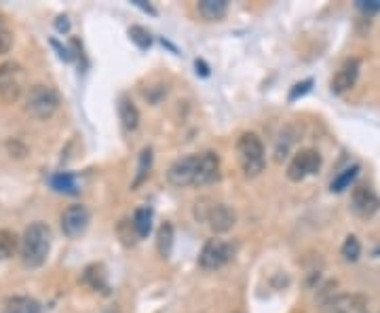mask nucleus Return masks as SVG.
<instances>
[{
	"instance_id": "obj_4",
	"label": "nucleus",
	"mask_w": 380,
	"mask_h": 313,
	"mask_svg": "<svg viewBox=\"0 0 380 313\" xmlns=\"http://www.w3.org/2000/svg\"><path fill=\"white\" fill-rule=\"evenodd\" d=\"M26 89V70L17 61L0 64V97L5 102H17Z\"/></svg>"
},
{
	"instance_id": "obj_25",
	"label": "nucleus",
	"mask_w": 380,
	"mask_h": 313,
	"mask_svg": "<svg viewBox=\"0 0 380 313\" xmlns=\"http://www.w3.org/2000/svg\"><path fill=\"white\" fill-rule=\"evenodd\" d=\"M129 39L140 47V49H148L150 43H152V37H150V32L144 28V26H131L129 28Z\"/></svg>"
},
{
	"instance_id": "obj_6",
	"label": "nucleus",
	"mask_w": 380,
	"mask_h": 313,
	"mask_svg": "<svg viewBox=\"0 0 380 313\" xmlns=\"http://www.w3.org/2000/svg\"><path fill=\"white\" fill-rule=\"evenodd\" d=\"M232 254H234V250H232V246L228 241H224V239H210L203 246V250H201V256H199V263H201V267L203 269H210V271H214V269H220V267H224L226 263H230V258H232Z\"/></svg>"
},
{
	"instance_id": "obj_1",
	"label": "nucleus",
	"mask_w": 380,
	"mask_h": 313,
	"mask_svg": "<svg viewBox=\"0 0 380 313\" xmlns=\"http://www.w3.org/2000/svg\"><path fill=\"white\" fill-rule=\"evenodd\" d=\"M51 229L45 222H34L30 225L19 241V254L26 267L37 269L45 265L49 252H51Z\"/></svg>"
},
{
	"instance_id": "obj_12",
	"label": "nucleus",
	"mask_w": 380,
	"mask_h": 313,
	"mask_svg": "<svg viewBox=\"0 0 380 313\" xmlns=\"http://www.w3.org/2000/svg\"><path fill=\"white\" fill-rule=\"evenodd\" d=\"M351 201H353V210L363 218H370L380 210V197L370 187H355Z\"/></svg>"
},
{
	"instance_id": "obj_29",
	"label": "nucleus",
	"mask_w": 380,
	"mask_h": 313,
	"mask_svg": "<svg viewBox=\"0 0 380 313\" xmlns=\"http://www.w3.org/2000/svg\"><path fill=\"white\" fill-rule=\"evenodd\" d=\"M55 28H57L59 32H68V30H70V21H68L66 15H59L57 21H55Z\"/></svg>"
},
{
	"instance_id": "obj_3",
	"label": "nucleus",
	"mask_w": 380,
	"mask_h": 313,
	"mask_svg": "<svg viewBox=\"0 0 380 313\" xmlns=\"http://www.w3.org/2000/svg\"><path fill=\"white\" fill-rule=\"evenodd\" d=\"M237 155H239L241 169H243L248 178H254V176H258V173H262V169L266 165V157H264V144L256 133L248 131L239 137Z\"/></svg>"
},
{
	"instance_id": "obj_30",
	"label": "nucleus",
	"mask_w": 380,
	"mask_h": 313,
	"mask_svg": "<svg viewBox=\"0 0 380 313\" xmlns=\"http://www.w3.org/2000/svg\"><path fill=\"white\" fill-rule=\"evenodd\" d=\"M194 66H197V73H201L203 77H207V75H210V68H207V66H205V64H203L201 59H197V61H194Z\"/></svg>"
},
{
	"instance_id": "obj_27",
	"label": "nucleus",
	"mask_w": 380,
	"mask_h": 313,
	"mask_svg": "<svg viewBox=\"0 0 380 313\" xmlns=\"http://www.w3.org/2000/svg\"><path fill=\"white\" fill-rule=\"evenodd\" d=\"M310 85H313V81H310V79H306V81H302V83H296L294 89L290 91V102H294V99H298L300 95L308 93V91H310Z\"/></svg>"
},
{
	"instance_id": "obj_22",
	"label": "nucleus",
	"mask_w": 380,
	"mask_h": 313,
	"mask_svg": "<svg viewBox=\"0 0 380 313\" xmlns=\"http://www.w3.org/2000/svg\"><path fill=\"white\" fill-rule=\"evenodd\" d=\"M51 187L59 193H70V195L79 193L77 178L68 171H59V173H55V176H51Z\"/></svg>"
},
{
	"instance_id": "obj_18",
	"label": "nucleus",
	"mask_w": 380,
	"mask_h": 313,
	"mask_svg": "<svg viewBox=\"0 0 380 313\" xmlns=\"http://www.w3.org/2000/svg\"><path fill=\"white\" fill-rule=\"evenodd\" d=\"M83 282L87 286H91L93 290L106 292L108 290V282H106V271H103L101 265H89L83 273Z\"/></svg>"
},
{
	"instance_id": "obj_21",
	"label": "nucleus",
	"mask_w": 380,
	"mask_h": 313,
	"mask_svg": "<svg viewBox=\"0 0 380 313\" xmlns=\"http://www.w3.org/2000/svg\"><path fill=\"white\" fill-rule=\"evenodd\" d=\"M150 167H152V149L146 146L142 149L140 153V163H137V173H135V180H133V189L140 187L146 178H148V173H150Z\"/></svg>"
},
{
	"instance_id": "obj_24",
	"label": "nucleus",
	"mask_w": 380,
	"mask_h": 313,
	"mask_svg": "<svg viewBox=\"0 0 380 313\" xmlns=\"http://www.w3.org/2000/svg\"><path fill=\"white\" fill-rule=\"evenodd\" d=\"M342 256H344V260H349V263H355L357 258H359V254H361V243H359V239L355 237V235H349L347 239H344V243H342Z\"/></svg>"
},
{
	"instance_id": "obj_14",
	"label": "nucleus",
	"mask_w": 380,
	"mask_h": 313,
	"mask_svg": "<svg viewBox=\"0 0 380 313\" xmlns=\"http://www.w3.org/2000/svg\"><path fill=\"white\" fill-rule=\"evenodd\" d=\"M197 9L207 21H220L228 13V3L226 0H201Z\"/></svg>"
},
{
	"instance_id": "obj_17",
	"label": "nucleus",
	"mask_w": 380,
	"mask_h": 313,
	"mask_svg": "<svg viewBox=\"0 0 380 313\" xmlns=\"http://www.w3.org/2000/svg\"><path fill=\"white\" fill-rule=\"evenodd\" d=\"M119 117H121V123L127 131H133L140 125V113H137L135 104L129 99V97H123L121 104H119Z\"/></svg>"
},
{
	"instance_id": "obj_9",
	"label": "nucleus",
	"mask_w": 380,
	"mask_h": 313,
	"mask_svg": "<svg viewBox=\"0 0 380 313\" xmlns=\"http://www.w3.org/2000/svg\"><path fill=\"white\" fill-rule=\"evenodd\" d=\"M203 218H205L207 227H210L218 235L220 233H228L234 227V222H237L234 210H232L230 205H226V203H214L210 210H207V214Z\"/></svg>"
},
{
	"instance_id": "obj_15",
	"label": "nucleus",
	"mask_w": 380,
	"mask_h": 313,
	"mask_svg": "<svg viewBox=\"0 0 380 313\" xmlns=\"http://www.w3.org/2000/svg\"><path fill=\"white\" fill-rule=\"evenodd\" d=\"M3 313H43V307L30 296H13L5 303Z\"/></svg>"
},
{
	"instance_id": "obj_8",
	"label": "nucleus",
	"mask_w": 380,
	"mask_h": 313,
	"mask_svg": "<svg viewBox=\"0 0 380 313\" xmlns=\"http://www.w3.org/2000/svg\"><path fill=\"white\" fill-rule=\"evenodd\" d=\"M89 222H91V214L81 203L66 207L61 214V231L68 237H81L89 229Z\"/></svg>"
},
{
	"instance_id": "obj_19",
	"label": "nucleus",
	"mask_w": 380,
	"mask_h": 313,
	"mask_svg": "<svg viewBox=\"0 0 380 313\" xmlns=\"http://www.w3.org/2000/svg\"><path fill=\"white\" fill-rule=\"evenodd\" d=\"M174 225L171 222H163L159 227V233H157V248H159V254L163 258H167L171 254V248H174Z\"/></svg>"
},
{
	"instance_id": "obj_28",
	"label": "nucleus",
	"mask_w": 380,
	"mask_h": 313,
	"mask_svg": "<svg viewBox=\"0 0 380 313\" xmlns=\"http://www.w3.org/2000/svg\"><path fill=\"white\" fill-rule=\"evenodd\" d=\"M357 9L366 13H376L380 11V0H357Z\"/></svg>"
},
{
	"instance_id": "obj_2",
	"label": "nucleus",
	"mask_w": 380,
	"mask_h": 313,
	"mask_svg": "<svg viewBox=\"0 0 380 313\" xmlns=\"http://www.w3.org/2000/svg\"><path fill=\"white\" fill-rule=\"evenodd\" d=\"M26 113L39 121L51 119L59 108V93L45 83L32 85L26 93Z\"/></svg>"
},
{
	"instance_id": "obj_5",
	"label": "nucleus",
	"mask_w": 380,
	"mask_h": 313,
	"mask_svg": "<svg viewBox=\"0 0 380 313\" xmlns=\"http://www.w3.org/2000/svg\"><path fill=\"white\" fill-rule=\"evenodd\" d=\"M199 155H188L182 157L178 161H174L167 169V180L174 187H197V178H199Z\"/></svg>"
},
{
	"instance_id": "obj_20",
	"label": "nucleus",
	"mask_w": 380,
	"mask_h": 313,
	"mask_svg": "<svg viewBox=\"0 0 380 313\" xmlns=\"http://www.w3.org/2000/svg\"><path fill=\"white\" fill-rule=\"evenodd\" d=\"M19 241L21 239L17 237V233H13L9 229H0V260L11 258L19 248Z\"/></svg>"
},
{
	"instance_id": "obj_13",
	"label": "nucleus",
	"mask_w": 380,
	"mask_h": 313,
	"mask_svg": "<svg viewBox=\"0 0 380 313\" xmlns=\"http://www.w3.org/2000/svg\"><path fill=\"white\" fill-rule=\"evenodd\" d=\"M199 178H197V187L210 184L214 180H218L220 176V157L216 153H201L199 155Z\"/></svg>"
},
{
	"instance_id": "obj_11",
	"label": "nucleus",
	"mask_w": 380,
	"mask_h": 313,
	"mask_svg": "<svg viewBox=\"0 0 380 313\" xmlns=\"http://www.w3.org/2000/svg\"><path fill=\"white\" fill-rule=\"evenodd\" d=\"M323 313H368V303L361 294H338L326 303Z\"/></svg>"
},
{
	"instance_id": "obj_16",
	"label": "nucleus",
	"mask_w": 380,
	"mask_h": 313,
	"mask_svg": "<svg viewBox=\"0 0 380 313\" xmlns=\"http://www.w3.org/2000/svg\"><path fill=\"white\" fill-rule=\"evenodd\" d=\"M133 231H135V235L137 237H148L150 235V231H152V210L150 207H146V205H142V207H137V210L133 212Z\"/></svg>"
},
{
	"instance_id": "obj_26",
	"label": "nucleus",
	"mask_w": 380,
	"mask_h": 313,
	"mask_svg": "<svg viewBox=\"0 0 380 313\" xmlns=\"http://www.w3.org/2000/svg\"><path fill=\"white\" fill-rule=\"evenodd\" d=\"M11 47H13V32L9 30V26H7L5 17L0 15V55L9 53V51H11Z\"/></svg>"
},
{
	"instance_id": "obj_10",
	"label": "nucleus",
	"mask_w": 380,
	"mask_h": 313,
	"mask_svg": "<svg viewBox=\"0 0 380 313\" xmlns=\"http://www.w3.org/2000/svg\"><path fill=\"white\" fill-rule=\"evenodd\" d=\"M359 68H361V61L357 57H351L344 61L340 68H338V73L336 77L332 79V91L336 95L344 93V91H349L355 83H357V77H359Z\"/></svg>"
},
{
	"instance_id": "obj_7",
	"label": "nucleus",
	"mask_w": 380,
	"mask_h": 313,
	"mask_svg": "<svg viewBox=\"0 0 380 313\" xmlns=\"http://www.w3.org/2000/svg\"><path fill=\"white\" fill-rule=\"evenodd\" d=\"M321 167V155L313 149H304L294 155L290 167H288V178L292 182H300L306 176H313Z\"/></svg>"
},
{
	"instance_id": "obj_23",
	"label": "nucleus",
	"mask_w": 380,
	"mask_h": 313,
	"mask_svg": "<svg viewBox=\"0 0 380 313\" xmlns=\"http://www.w3.org/2000/svg\"><path fill=\"white\" fill-rule=\"evenodd\" d=\"M357 173H359V165H351V167H347L344 171H340L338 176L332 180V184H330L332 193H342L344 189H349L351 182L357 178Z\"/></svg>"
}]
</instances>
